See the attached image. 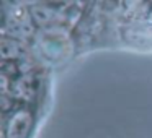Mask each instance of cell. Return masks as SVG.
I'll return each mask as SVG.
<instances>
[{
  "instance_id": "cell-3",
  "label": "cell",
  "mask_w": 152,
  "mask_h": 138,
  "mask_svg": "<svg viewBox=\"0 0 152 138\" xmlns=\"http://www.w3.org/2000/svg\"><path fill=\"white\" fill-rule=\"evenodd\" d=\"M31 15H33V18L36 20L38 24H48L53 21V12L49 10V8H44V7H34L33 10H31Z\"/></svg>"
},
{
  "instance_id": "cell-1",
  "label": "cell",
  "mask_w": 152,
  "mask_h": 138,
  "mask_svg": "<svg viewBox=\"0 0 152 138\" xmlns=\"http://www.w3.org/2000/svg\"><path fill=\"white\" fill-rule=\"evenodd\" d=\"M31 125V115L28 112H18L13 115L8 127V138H25Z\"/></svg>"
},
{
  "instance_id": "cell-2",
  "label": "cell",
  "mask_w": 152,
  "mask_h": 138,
  "mask_svg": "<svg viewBox=\"0 0 152 138\" xmlns=\"http://www.w3.org/2000/svg\"><path fill=\"white\" fill-rule=\"evenodd\" d=\"M0 54L5 60H12L23 54V47H21L20 42H17L13 39H4L2 46H0Z\"/></svg>"
}]
</instances>
